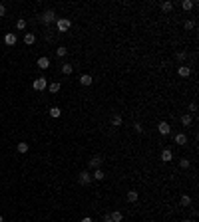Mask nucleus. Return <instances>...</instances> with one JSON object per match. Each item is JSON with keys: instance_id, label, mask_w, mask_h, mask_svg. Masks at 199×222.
<instances>
[{"instance_id": "nucleus-30", "label": "nucleus", "mask_w": 199, "mask_h": 222, "mask_svg": "<svg viewBox=\"0 0 199 222\" xmlns=\"http://www.w3.org/2000/svg\"><path fill=\"white\" fill-rule=\"evenodd\" d=\"M177 62H183V59H185V52H177Z\"/></svg>"}, {"instance_id": "nucleus-17", "label": "nucleus", "mask_w": 199, "mask_h": 222, "mask_svg": "<svg viewBox=\"0 0 199 222\" xmlns=\"http://www.w3.org/2000/svg\"><path fill=\"white\" fill-rule=\"evenodd\" d=\"M72 72H74V66H72V64H64V66H62V73H64V75H70Z\"/></svg>"}, {"instance_id": "nucleus-8", "label": "nucleus", "mask_w": 199, "mask_h": 222, "mask_svg": "<svg viewBox=\"0 0 199 222\" xmlns=\"http://www.w3.org/2000/svg\"><path fill=\"white\" fill-rule=\"evenodd\" d=\"M157 129H159V133H161V135H169V131H171V125H169L167 121H161L159 125H157Z\"/></svg>"}, {"instance_id": "nucleus-29", "label": "nucleus", "mask_w": 199, "mask_h": 222, "mask_svg": "<svg viewBox=\"0 0 199 222\" xmlns=\"http://www.w3.org/2000/svg\"><path fill=\"white\" fill-rule=\"evenodd\" d=\"M16 28H18V30H24V28H26V22H24V20H18V22H16Z\"/></svg>"}, {"instance_id": "nucleus-27", "label": "nucleus", "mask_w": 199, "mask_h": 222, "mask_svg": "<svg viewBox=\"0 0 199 222\" xmlns=\"http://www.w3.org/2000/svg\"><path fill=\"white\" fill-rule=\"evenodd\" d=\"M179 167H181V169H189V161H187V159H181V161H179Z\"/></svg>"}, {"instance_id": "nucleus-28", "label": "nucleus", "mask_w": 199, "mask_h": 222, "mask_svg": "<svg viewBox=\"0 0 199 222\" xmlns=\"http://www.w3.org/2000/svg\"><path fill=\"white\" fill-rule=\"evenodd\" d=\"M195 28V22H193V20H187L185 22V30H193Z\"/></svg>"}, {"instance_id": "nucleus-36", "label": "nucleus", "mask_w": 199, "mask_h": 222, "mask_svg": "<svg viewBox=\"0 0 199 222\" xmlns=\"http://www.w3.org/2000/svg\"><path fill=\"white\" fill-rule=\"evenodd\" d=\"M0 222H4V218H2V216H0Z\"/></svg>"}, {"instance_id": "nucleus-26", "label": "nucleus", "mask_w": 199, "mask_h": 222, "mask_svg": "<svg viewBox=\"0 0 199 222\" xmlns=\"http://www.w3.org/2000/svg\"><path fill=\"white\" fill-rule=\"evenodd\" d=\"M181 204H183V206H189V204H191V198L187 196V194H183V196H181Z\"/></svg>"}, {"instance_id": "nucleus-20", "label": "nucleus", "mask_w": 199, "mask_h": 222, "mask_svg": "<svg viewBox=\"0 0 199 222\" xmlns=\"http://www.w3.org/2000/svg\"><path fill=\"white\" fill-rule=\"evenodd\" d=\"M189 73H191L189 66H181V68H179V75H181V78H187V75H189Z\"/></svg>"}, {"instance_id": "nucleus-9", "label": "nucleus", "mask_w": 199, "mask_h": 222, "mask_svg": "<svg viewBox=\"0 0 199 222\" xmlns=\"http://www.w3.org/2000/svg\"><path fill=\"white\" fill-rule=\"evenodd\" d=\"M171 159H173V153H171V149H163V151H161V161H163V163H169Z\"/></svg>"}, {"instance_id": "nucleus-37", "label": "nucleus", "mask_w": 199, "mask_h": 222, "mask_svg": "<svg viewBox=\"0 0 199 222\" xmlns=\"http://www.w3.org/2000/svg\"><path fill=\"white\" fill-rule=\"evenodd\" d=\"M185 222H191V220H185Z\"/></svg>"}, {"instance_id": "nucleus-14", "label": "nucleus", "mask_w": 199, "mask_h": 222, "mask_svg": "<svg viewBox=\"0 0 199 222\" xmlns=\"http://www.w3.org/2000/svg\"><path fill=\"white\" fill-rule=\"evenodd\" d=\"M34 42H36V36L32 34V32H26V36H24V44H26V46H32Z\"/></svg>"}, {"instance_id": "nucleus-16", "label": "nucleus", "mask_w": 199, "mask_h": 222, "mask_svg": "<svg viewBox=\"0 0 199 222\" xmlns=\"http://www.w3.org/2000/svg\"><path fill=\"white\" fill-rule=\"evenodd\" d=\"M92 82H94L92 75H88V73H84L82 78H80V83H82V85H92Z\"/></svg>"}, {"instance_id": "nucleus-5", "label": "nucleus", "mask_w": 199, "mask_h": 222, "mask_svg": "<svg viewBox=\"0 0 199 222\" xmlns=\"http://www.w3.org/2000/svg\"><path fill=\"white\" fill-rule=\"evenodd\" d=\"M56 26H58V30H60V32H66V30H70L72 22H70L68 18H60V20H56Z\"/></svg>"}, {"instance_id": "nucleus-22", "label": "nucleus", "mask_w": 199, "mask_h": 222, "mask_svg": "<svg viewBox=\"0 0 199 222\" xmlns=\"http://www.w3.org/2000/svg\"><path fill=\"white\" fill-rule=\"evenodd\" d=\"M181 8H183V10H191L193 2H191V0H183V2H181Z\"/></svg>"}, {"instance_id": "nucleus-34", "label": "nucleus", "mask_w": 199, "mask_h": 222, "mask_svg": "<svg viewBox=\"0 0 199 222\" xmlns=\"http://www.w3.org/2000/svg\"><path fill=\"white\" fill-rule=\"evenodd\" d=\"M82 222H94V220L90 218V216H86V218H82Z\"/></svg>"}, {"instance_id": "nucleus-4", "label": "nucleus", "mask_w": 199, "mask_h": 222, "mask_svg": "<svg viewBox=\"0 0 199 222\" xmlns=\"http://www.w3.org/2000/svg\"><path fill=\"white\" fill-rule=\"evenodd\" d=\"M78 181H80V185H90V182H92V175H90V172L88 171H82V172H80V175H78Z\"/></svg>"}, {"instance_id": "nucleus-6", "label": "nucleus", "mask_w": 199, "mask_h": 222, "mask_svg": "<svg viewBox=\"0 0 199 222\" xmlns=\"http://www.w3.org/2000/svg\"><path fill=\"white\" fill-rule=\"evenodd\" d=\"M110 123H112V127H120L123 123V117L120 115V113H114V115L110 117Z\"/></svg>"}, {"instance_id": "nucleus-25", "label": "nucleus", "mask_w": 199, "mask_h": 222, "mask_svg": "<svg viewBox=\"0 0 199 222\" xmlns=\"http://www.w3.org/2000/svg\"><path fill=\"white\" fill-rule=\"evenodd\" d=\"M50 91H52V93H58V91H60V83H58V82L50 83Z\"/></svg>"}, {"instance_id": "nucleus-11", "label": "nucleus", "mask_w": 199, "mask_h": 222, "mask_svg": "<svg viewBox=\"0 0 199 222\" xmlns=\"http://www.w3.org/2000/svg\"><path fill=\"white\" fill-rule=\"evenodd\" d=\"M4 42H6L8 46H14L16 42H18V38H16V34H12V32H10V34H6V36H4Z\"/></svg>"}, {"instance_id": "nucleus-31", "label": "nucleus", "mask_w": 199, "mask_h": 222, "mask_svg": "<svg viewBox=\"0 0 199 222\" xmlns=\"http://www.w3.org/2000/svg\"><path fill=\"white\" fill-rule=\"evenodd\" d=\"M189 111H191V113L197 111V103H195V101H193V103H189Z\"/></svg>"}, {"instance_id": "nucleus-2", "label": "nucleus", "mask_w": 199, "mask_h": 222, "mask_svg": "<svg viewBox=\"0 0 199 222\" xmlns=\"http://www.w3.org/2000/svg\"><path fill=\"white\" fill-rule=\"evenodd\" d=\"M32 87H34L36 91H44V89L48 87V82H46V78H38V79H34Z\"/></svg>"}, {"instance_id": "nucleus-12", "label": "nucleus", "mask_w": 199, "mask_h": 222, "mask_svg": "<svg viewBox=\"0 0 199 222\" xmlns=\"http://www.w3.org/2000/svg\"><path fill=\"white\" fill-rule=\"evenodd\" d=\"M126 198H127V202H137L139 194H137V191H127V194H126Z\"/></svg>"}, {"instance_id": "nucleus-10", "label": "nucleus", "mask_w": 199, "mask_h": 222, "mask_svg": "<svg viewBox=\"0 0 199 222\" xmlns=\"http://www.w3.org/2000/svg\"><path fill=\"white\" fill-rule=\"evenodd\" d=\"M175 143L181 145V147L187 145V135H185V133H177V135H175Z\"/></svg>"}, {"instance_id": "nucleus-3", "label": "nucleus", "mask_w": 199, "mask_h": 222, "mask_svg": "<svg viewBox=\"0 0 199 222\" xmlns=\"http://www.w3.org/2000/svg\"><path fill=\"white\" fill-rule=\"evenodd\" d=\"M88 165H90V169H94V171H96V169H102V165H104V159H102L100 155H96V157H92V159H90Z\"/></svg>"}, {"instance_id": "nucleus-15", "label": "nucleus", "mask_w": 199, "mask_h": 222, "mask_svg": "<svg viewBox=\"0 0 199 222\" xmlns=\"http://www.w3.org/2000/svg\"><path fill=\"white\" fill-rule=\"evenodd\" d=\"M161 10H163V12H171V10H173V2H171V0L161 2Z\"/></svg>"}, {"instance_id": "nucleus-18", "label": "nucleus", "mask_w": 199, "mask_h": 222, "mask_svg": "<svg viewBox=\"0 0 199 222\" xmlns=\"http://www.w3.org/2000/svg\"><path fill=\"white\" fill-rule=\"evenodd\" d=\"M191 121H193V119H191V113H185V115L181 117V123H183L185 127H189V125H191Z\"/></svg>"}, {"instance_id": "nucleus-1", "label": "nucleus", "mask_w": 199, "mask_h": 222, "mask_svg": "<svg viewBox=\"0 0 199 222\" xmlns=\"http://www.w3.org/2000/svg\"><path fill=\"white\" fill-rule=\"evenodd\" d=\"M40 22L42 24H52V22H56V12L54 10H44L40 16Z\"/></svg>"}, {"instance_id": "nucleus-33", "label": "nucleus", "mask_w": 199, "mask_h": 222, "mask_svg": "<svg viewBox=\"0 0 199 222\" xmlns=\"http://www.w3.org/2000/svg\"><path fill=\"white\" fill-rule=\"evenodd\" d=\"M6 14V6H4V4H0V16H4Z\"/></svg>"}, {"instance_id": "nucleus-19", "label": "nucleus", "mask_w": 199, "mask_h": 222, "mask_svg": "<svg viewBox=\"0 0 199 222\" xmlns=\"http://www.w3.org/2000/svg\"><path fill=\"white\" fill-rule=\"evenodd\" d=\"M92 177L96 178V181H104V177H106V175H104V171H102V169H96Z\"/></svg>"}, {"instance_id": "nucleus-21", "label": "nucleus", "mask_w": 199, "mask_h": 222, "mask_svg": "<svg viewBox=\"0 0 199 222\" xmlns=\"http://www.w3.org/2000/svg\"><path fill=\"white\" fill-rule=\"evenodd\" d=\"M18 153H28V143H18Z\"/></svg>"}, {"instance_id": "nucleus-32", "label": "nucleus", "mask_w": 199, "mask_h": 222, "mask_svg": "<svg viewBox=\"0 0 199 222\" xmlns=\"http://www.w3.org/2000/svg\"><path fill=\"white\" fill-rule=\"evenodd\" d=\"M133 129H136V133H142V131H143V127L139 125V123H136V125H133Z\"/></svg>"}, {"instance_id": "nucleus-13", "label": "nucleus", "mask_w": 199, "mask_h": 222, "mask_svg": "<svg viewBox=\"0 0 199 222\" xmlns=\"http://www.w3.org/2000/svg\"><path fill=\"white\" fill-rule=\"evenodd\" d=\"M107 218H110L112 222H122V218H123V214L120 212V210H114V212H112L110 216H107Z\"/></svg>"}, {"instance_id": "nucleus-7", "label": "nucleus", "mask_w": 199, "mask_h": 222, "mask_svg": "<svg viewBox=\"0 0 199 222\" xmlns=\"http://www.w3.org/2000/svg\"><path fill=\"white\" fill-rule=\"evenodd\" d=\"M36 66H38L40 69H48V68H50V59H48L46 56H42V58H38V62H36Z\"/></svg>"}, {"instance_id": "nucleus-23", "label": "nucleus", "mask_w": 199, "mask_h": 222, "mask_svg": "<svg viewBox=\"0 0 199 222\" xmlns=\"http://www.w3.org/2000/svg\"><path fill=\"white\" fill-rule=\"evenodd\" d=\"M60 107H52V109H50V117H60Z\"/></svg>"}, {"instance_id": "nucleus-24", "label": "nucleus", "mask_w": 199, "mask_h": 222, "mask_svg": "<svg viewBox=\"0 0 199 222\" xmlns=\"http://www.w3.org/2000/svg\"><path fill=\"white\" fill-rule=\"evenodd\" d=\"M66 54H68V50H66V48H62V46H60V48H58V50H56V56H58V58H64V56H66Z\"/></svg>"}, {"instance_id": "nucleus-35", "label": "nucleus", "mask_w": 199, "mask_h": 222, "mask_svg": "<svg viewBox=\"0 0 199 222\" xmlns=\"http://www.w3.org/2000/svg\"><path fill=\"white\" fill-rule=\"evenodd\" d=\"M106 222H112V220H110V218H107V216H106Z\"/></svg>"}]
</instances>
